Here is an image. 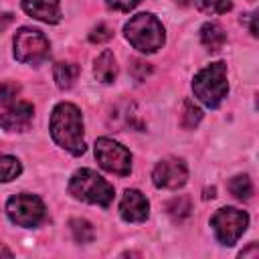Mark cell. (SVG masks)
Instances as JSON below:
<instances>
[{"instance_id":"obj_1","label":"cell","mask_w":259,"mask_h":259,"mask_svg":"<svg viewBox=\"0 0 259 259\" xmlns=\"http://www.w3.org/2000/svg\"><path fill=\"white\" fill-rule=\"evenodd\" d=\"M51 136L61 148H65L73 156H79L85 152L83 117L77 105L73 103L55 105L51 115Z\"/></svg>"},{"instance_id":"obj_2","label":"cell","mask_w":259,"mask_h":259,"mask_svg":"<svg viewBox=\"0 0 259 259\" xmlns=\"http://www.w3.org/2000/svg\"><path fill=\"white\" fill-rule=\"evenodd\" d=\"M123 30H125V38L130 40V45L138 49L140 53H156L164 45V26L150 12L132 16L125 22Z\"/></svg>"},{"instance_id":"obj_3","label":"cell","mask_w":259,"mask_h":259,"mask_svg":"<svg viewBox=\"0 0 259 259\" xmlns=\"http://www.w3.org/2000/svg\"><path fill=\"white\" fill-rule=\"evenodd\" d=\"M192 91L194 95L206 105V107H219L221 101L225 99L229 91L227 83V65L223 61L210 63L204 69H200L194 75L192 81Z\"/></svg>"},{"instance_id":"obj_4","label":"cell","mask_w":259,"mask_h":259,"mask_svg":"<svg viewBox=\"0 0 259 259\" xmlns=\"http://www.w3.org/2000/svg\"><path fill=\"white\" fill-rule=\"evenodd\" d=\"M69 192L83 202L99 206H109V202L113 200V186L89 168H81L73 174L69 182Z\"/></svg>"},{"instance_id":"obj_5","label":"cell","mask_w":259,"mask_h":259,"mask_svg":"<svg viewBox=\"0 0 259 259\" xmlns=\"http://www.w3.org/2000/svg\"><path fill=\"white\" fill-rule=\"evenodd\" d=\"M210 225L214 229L217 239L223 245H235L239 241V237L245 233V229L249 225V217H247L245 210H239V208H233V206H225V208H219L212 214Z\"/></svg>"},{"instance_id":"obj_6","label":"cell","mask_w":259,"mask_h":259,"mask_svg":"<svg viewBox=\"0 0 259 259\" xmlns=\"http://www.w3.org/2000/svg\"><path fill=\"white\" fill-rule=\"evenodd\" d=\"M49 55V38L36 28H20L14 34V57L20 63L36 65Z\"/></svg>"},{"instance_id":"obj_7","label":"cell","mask_w":259,"mask_h":259,"mask_svg":"<svg viewBox=\"0 0 259 259\" xmlns=\"http://www.w3.org/2000/svg\"><path fill=\"white\" fill-rule=\"evenodd\" d=\"M95 158L103 170L117 176H127L132 172V154L111 138H99L95 142Z\"/></svg>"},{"instance_id":"obj_8","label":"cell","mask_w":259,"mask_h":259,"mask_svg":"<svg viewBox=\"0 0 259 259\" xmlns=\"http://www.w3.org/2000/svg\"><path fill=\"white\" fill-rule=\"evenodd\" d=\"M6 212L10 221L18 227H36L45 219V204L34 194H16L6 202Z\"/></svg>"},{"instance_id":"obj_9","label":"cell","mask_w":259,"mask_h":259,"mask_svg":"<svg viewBox=\"0 0 259 259\" xmlns=\"http://www.w3.org/2000/svg\"><path fill=\"white\" fill-rule=\"evenodd\" d=\"M188 170L180 158H166L156 164L152 172V180L158 188H180L186 184Z\"/></svg>"},{"instance_id":"obj_10","label":"cell","mask_w":259,"mask_h":259,"mask_svg":"<svg viewBox=\"0 0 259 259\" xmlns=\"http://www.w3.org/2000/svg\"><path fill=\"white\" fill-rule=\"evenodd\" d=\"M34 115V107L28 101H14L6 107V111L0 115V125L6 132H24L28 130Z\"/></svg>"},{"instance_id":"obj_11","label":"cell","mask_w":259,"mask_h":259,"mask_svg":"<svg viewBox=\"0 0 259 259\" xmlns=\"http://www.w3.org/2000/svg\"><path fill=\"white\" fill-rule=\"evenodd\" d=\"M148 198L140 190H125L119 202V214L127 223H142L148 219Z\"/></svg>"},{"instance_id":"obj_12","label":"cell","mask_w":259,"mask_h":259,"mask_svg":"<svg viewBox=\"0 0 259 259\" xmlns=\"http://www.w3.org/2000/svg\"><path fill=\"white\" fill-rule=\"evenodd\" d=\"M22 8L32 18L49 24H57L61 20V0H22Z\"/></svg>"},{"instance_id":"obj_13","label":"cell","mask_w":259,"mask_h":259,"mask_svg":"<svg viewBox=\"0 0 259 259\" xmlns=\"http://www.w3.org/2000/svg\"><path fill=\"white\" fill-rule=\"evenodd\" d=\"M109 123L115 125L117 132H121V130H125V127H142V123L138 121L136 107H134V103H130V101H121V103L115 105V109L111 111Z\"/></svg>"},{"instance_id":"obj_14","label":"cell","mask_w":259,"mask_h":259,"mask_svg":"<svg viewBox=\"0 0 259 259\" xmlns=\"http://www.w3.org/2000/svg\"><path fill=\"white\" fill-rule=\"evenodd\" d=\"M93 75H95V79L101 81V83H111V81H115V77H117V63H115V57H113L111 51H103V53L95 59Z\"/></svg>"},{"instance_id":"obj_15","label":"cell","mask_w":259,"mask_h":259,"mask_svg":"<svg viewBox=\"0 0 259 259\" xmlns=\"http://www.w3.org/2000/svg\"><path fill=\"white\" fill-rule=\"evenodd\" d=\"M200 40H202V45L208 51L217 53V51L223 49V45L227 40V34H225V30H223L221 24H217V22H204L202 28H200Z\"/></svg>"},{"instance_id":"obj_16","label":"cell","mask_w":259,"mask_h":259,"mask_svg":"<svg viewBox=\"0 0 259 259\" xmlns=\"http://www.w3.org/2000/svg\"><path fill=\"white\" fill-rule=\"evenodd\" d=\"M53 75H55V81L61 89H71L73 83L77 81L79 65H75V63H57Z\"/></svg>"},{"instance_id":"obj_17","label":"cell","mask_w":259,"mask_h":259,"mask_svg":"<svg viewBox=\"0 0 259 259\" xmlns=\"http://www.w3.org/2000/svg\"><path fill=\"white\" fill-rule=\"evenodd\" d=\"M190 210H192V206H190V200L186 196H176V198L168 200V204H166V212L176 223H182L190 214Z\"/></svg>"},{"instance_id":"obj_18","label":"cell","mask_w":259,"mask_h":259,"mask_svg":"<svg viewBox=\"0 0 259 259\" xmlns=\"http://www.w3.org/2000/svg\"><path fill=\"white\" fill-rule=\"evenodd\" d=\"M229 190H231V194H233L235 198H239V200H249L251 194H253V182H251L249 176L241 174V176H235V178L229 182Z\"/></svg>"},{"instance_id":"obj_19","label":"cell","mask_w":259,"mask_h":259,"mask_svg":"<svg viewBox=\"0 0 259 259\" xmlns=\"http://www.w3.org/2000/svg\"><path fill=\"white\" fill-rule=\"evenodd\" d=\"M22 172L20 162L14 156L0 154V182H10Z\"/></svg>"},{"instance_id":"obj_20","label":"cell","mask_w":259,"mask_h":259,"mask_svg":"<svg viewBox=\"0 0 259 259\" xmlns=\"http://www.w3.org/2000/svg\"><path fill=\"white\" fill-rule=\"evenodd\" d=\"M69 227H71V233L75 237L77 243H89L93 241V227L91 223H87L85 219H71L69 221Z\"/></svg>"},{"instance_id":"obj_21","label":"cell","mask_w":259,"mask_h":259,"mask_svg":"<svg viewBox=\"0 0 259 259\" xmlns=\"http://www.w3.org/2000/svg\"><path fill=\"white\" fill-rule=\"evenodd\" d=\"M200 119H202V111H200V107H196L190 99H186L184 105H182V117H180L182 127L192 130V127H196V125L200 123Z\"/></svg>"},{"instance_id":"obj_22","label":"cell","mask_w":259,"mask_h":259,"mask_svg":"<svg viewBox=\"0 0 259 259\" xmlns=\"http://www.w3.org/2000/svg\"><path fill=\"white\" fill-rule=\"evenodd\" d=\"M198 6L206 14H223L231 10V0H200Z\"/></svg>"},{"instance_id":"obj_23","label":"cell","mask_w":259,"mask_h":259,"mask_svg":"<svg viewBox=\"0 0 259 259\" xmlns=\"http://www.w3.org/2000/svg\"><path fill=\"white\" fill-rule=\"evenodd\" d=\"M111 36H113V30H111L107 24H103V22H99L97 26H93L91 32H89V40H91V42H97V45L107 42Z\"/></svg>"},{"instance_id":"obj_24","label":"cell","mask_w":259,"mask_h":259,"mask_svg":"<svg viewBox=\"0 0 259 259\" xmlns=\"http://www.w3.org/2000/svg\"><path fill=\"white\" fill-rule=\"evenodd\" d=\"M18 91H20V87L16 83H10V81L0 83V103H14Z\"/></svg>"},{"instance_id":"obj_25","label":"cell","mask_w":259,"mask_h":259,"mask_svg":"<svg viewBox=\"0 0 259 259\" xmlns=\"http://www.w3.org/2000/svg\"><path fill=\"white\" fill-rule=\"evenodd\" d=\"M130 69H132V75L136 81H146V77L152 73V65L146 61H140V59H134Z\"/></svg>"},{"instance_id":"obj_26","label":"cell","mask_w":259,"mask_h":259,"mask_svg":"<svg viewBox=\"0 0 259 259\" xmlns=\"http://www.w3.org/2000/svg\"><path fill=\"white\" fill-rule=\"evenodd\" d=\"M142 0H107V6L113 8V10H121V12H127L132 10L134 6H138Z\"/></svg>"},{"instance_id":"obj_27","label":"cell","mask_w":259,"mask_h":259,"mask_svg":"<svg viewBox=\"0 0 259 259\" xmlns=\"http://www.w3.org/2000/svg\"><path fill=\"white\" fill-rule=\"evenodd\" d=\"M259 255V247H257V243H251L247 249H243L241 253H239V257H257Z\"/></svg>"},{"instance_id":"obj_28","label":"cell","mask_w":259,"mask_h":259,"mask_svg":"<svg viewBox=\"0 0 259 259\" xmlns=\"http://www.w3.org/2000/svg\"><path fill=\"white\" fill-rule=\"evenodd\" d=\"M12 20H14V16H12L10 12H2V14H0V32H2Z\"/></svg>"},{"instance_id":"obj_29","label":"cell","mask_w":259,"mask_h":259,"mask_svg":"<svg viewBox=\"0 0 259 259\" xmlns=\"http://www.w3.org/2000/svg\"><path fill=\"white\" fill-rule=\"evenodd\" d=\"M249 16V28H251V34L257 36V26H255V14H247Z\"/></svg>"},{"instance_id":"obj_30","label":"cell","mask_w":259,"mask_h":259,"mask_svg":"<svg viewBox=\"0 0 259 259\" xmlns=\"http://www.w3.org/2000/svg\"><path fill=\"white\" fill-rule=\"evenodd\" d=\"M0 255H6V257H12V251H8L6 247H0Z\"/></svg>"}]
</instances>
